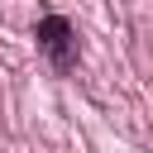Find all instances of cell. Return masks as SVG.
<instances>
[{
    "mask_svg": "<svg viewBox=\"0 0 153 153\" xmlns=\"http://www.w3.org/2000/svg\"><path fill=\"white\" fill-rule=\"evenodd\" d=\"M33 38H38V48L48 53V62H53L57 72H72V67H76V29H72L62 14H43L38 29H33Z\"/></svg>",
    "mask_w": 153,
    "mask_h": 153,
    "instance_id": "obj_1",
    "label": "cell"
}]
</instances>
